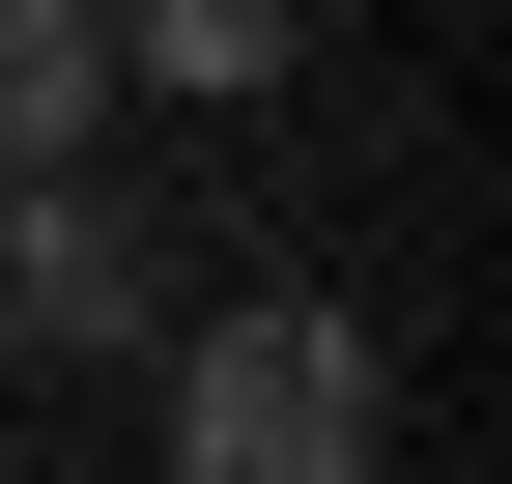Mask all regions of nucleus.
Returning a JSON list of instances; mask_svg holds the SVG:
<instances>
[{"instance_id":"nucleus-1","label":"nucleus","mask_w":512,"mask_h":484,"mask_svg":"<svg viewBox=\"0 0 512 484\" xmlns=\"http://www.w3.org/2000/svg\"><path fill=\"white\" fill-rule=\"evenodd\" d=\"M171 456L200 484H370V342L342 314H228L200 371H171Z\"/></svg>"},{"instance_id":"nucleus-2","label":"nucleus","mask_w":512,"mask_h":484,"mask_svg":"<svg viewBox=\"0 0 512 484\" xmlns=\"http://www.w3.org/2000/svg\"><path fill=\"white\" fill-rule=\"evenodd\" d=\"M0 314H29V342H114V314H143V257H114V228L29 171V200H0Z\"/></svg>"},{"instance_id":"nucleus-3","label":"nucleus","mask_w":512,"mask_h":484,"mask_svg":"<svg viewBox=\"0 0 512 484\" xmlns=\"http://www.w3.org/2000/svg\"><path fill=\"white\" fill-rule=\"evenodd\" d=\"M86 86H114V29H86V0H0V171H29Z\"/></svg>"}]
</instances>
